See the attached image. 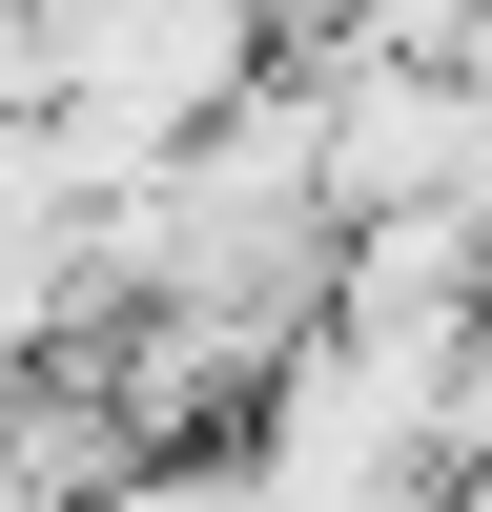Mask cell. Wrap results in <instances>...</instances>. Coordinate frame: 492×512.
Returning a JSON list of instances; mask_svg holds the SVG:
<instances>
[{"label":"cell","instance_id":"7","mask_svg":"<svg viewBox=\"0 0 492 512\" xmlns=\"http://www.w3.org/2000/svg\"><path fill=\"white\" fill-rule=\"evenodd\" d=\"M410 512H492V472H431V492H410Z\"/></svg>","mask_w":492,"mask_h":512},{"label":"cell","instance_id":"1","mask_svg":"<svg viewBox=\"0 0 492 512\" xmlns=\"http://www.w3.org/2000/svg\"><path fill=\"white\" fill-rule=\"evenodd\" d=\"M41 21V103L82 123L103 164H164L185 123H226L328 0H21Z\"/></svg>","mask_w":492,"mask_h":512},{"label":"cell","instance_id":"3","mask_svg":"<svg viewBox=\"0 0 492 512\" xmlns=\"http://www.w3.org/2000/svg\"><path fill=\"white\" fill-rule=\"evenodd\" d=\"M103 205H123V164L82 144L62 103L0 123V369H41V349L103 328Z\"/></svg>","mask_w":492,"mask_h":512},{"label":"cell","instance_id":"2","mask_svg":"<svg viewBox=\"0 0 492 512\" xmlns=\"http://www.w3.org/2000/svg\"><path fill=\"white\" fill-rule=\"evenodd\" d=\"M287 82H308V185H328V226H390V205H472V185H492V82L369 62L349 21L287 41Z\"/></svg>","mask_w":492,"mask_h":512},{"label":"cell","instance_id":"5","mask_svg":"<svg viewBox=\"0 0 492 512\" xmlns=\"http://www.w3.org/2000/svg\"><path fill=\"white\" fill-rule=\"evenodd\" d=\"M82 512H246V451L205 431V451H144L123 492H82Z\"/></svg>","mask_w":492,"mask_h":512},{"label":"cell","instance_id":"6","mask_svg":"<svg viewBox=\"0 0 492 512\" xmlns=\"http://www.w3.org/2000/svg\"><path fill=\"white\" fill-rule=\"evenodd\" d=\"M21 103H41V21L0 0V123H21Z\"/></svg>","mask_w":492,"mask_h":512},{"label":"cell","instance_id":"4","mask_svg":"<svg viewBox=\"0 0 492 512\" xmlns=\"http://www.w3.org/2000/svg\"><path fill=\"white\" fill-rule=\"evenodd\" d=\"M328 21H349L369 62H451V82H492V0H328Z\"/></svg>","mask_w":492,"mask_h":512}]
</instances>
